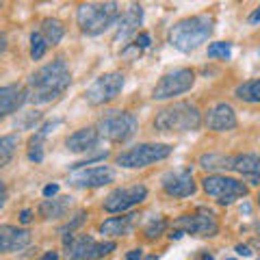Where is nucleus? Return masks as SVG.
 <instances>
[{
	"mask_svg": "<svg viewBox=\"0 0 260 260\" xmlns=\"http://www.w3.org/2000/svg\"><path fill=\"white\" fill-rule=\"evenodd\" d=\"M72 83L70 68L63 59H54L52 63L39 68L35 74L26 80V102L30 104H46L56 100L65 93V89Z\"/></svg>",
	"mask_w": 260,
	"mask_h": 260,
	"instance_id": "f257e3e1",
	"label": "nucleus"
},
{
	"mask_svg": "<svg viewBox=\"0 0 260 260\" xmlns=\"http://www.w3.org/2000/svg\"><path fill=\"white\" fill-rule=\"evenodd\" d=\"M213 26H215V20L210 15L184 18L169 28V44L180 52H193L202 44L208 42V37L213 35Z\"/></svg>",
	"mask_w": 260,
	"mask_h": 260,
	"instance_id": "f03ea898",
	"label": "nucleus"
},
{
	"mask_svg": "<svg viewBox=\"0 0 260 260\" xmlns=\"http://www.w3.org/2000/svg\"><path fill=\"white\" fill-rule=\"evenodd\" d=\"M202 126V113L191 102H176L162 109L154 117V128L158 133H193Z\"/></svg>",
	"mask_w": 260,
	"mask_h": 260,
	"instance_id": "7ed1b4c3",
	"label": "nucleus"
},
{
	"mask_svg": "<svg viewBox=\"0 0 260 260\" xmlns=\"http://www.w3.org/2000/svg\"><path fill=\"white\" fill-rule=\"evenodd\" d=\"M119 20L117 3H85L78 7L76 22L87 35H100Z\"/></svg>",
	"mask_w": 260,
	"mask_h": 260,
	"instance_id": "20e7f679",
	"label": "nucleus"
},
{
	"mask_svg": "<svg viewBox=\"0 0 260 260\" xmlns=\"http://www.w3.org/2000/svg\"><path fill=\"white\" fill-rule=\"evenodd\" d=\"M139 119L128 111H111L98 121V135L100 139H109L113 143H124L137 133Z\"/></svg>",
	"mask_w": 260,
	"mask_h": 260,
	"instance_id": "39448f33",
	"label": "nucleus"
},
{
	"mask_svg": "<svg viewBox=\"0 0 260 260\" xmlns=\"http://www.w3.org/2000/svg\"><path fill=\"white\" fill-rule=\"evenodd\" d=\"M172 152L174 148L167 143H139L135 148H128L126 152L117 154L115 162L126 169H141V167L152 165V162L165 160Z\"/></svg>",
	"mask_w": 260,
	"mask_h": 260,
	"instance_id": "423d86ee",
	"label": "nucleus"
},
{
	"mask_svg": "<svg viewBox=\"0 0 260 260\" xmlns=\"http://www.w3.org/2000/svg\"><path fill=\"white\" fill-rule=\"evenodd\" d=\"M202 186H204V191L210 198H215L221 206H228L247 195V184H243L237 178L221 176V174L206 176L204 180H202Z\"/></svg>",
	"mask_w": 260,
	"mask_h": 260,
	"instance_id": "0eeeda50",
	"label": "nucleus"
},
{
	"mask_svg": "<svg viewBox=\"0 0 260 260\" xmlns=\"http://www.w3.org/2000/svg\"><path fill=\"white\" fill-rule=\"evenodd\" d=\"M121 89H124V74L109 72V74H102L100 78H95L93 83L87 87L85 100H87V104H91V107H102V104L115 100Z\"/></svg>",
	"mask_w": 260,
	"mask_h": 260,
	"instance_id": "6e6552de",
	"label": "nucleus"
},
{
	"mask_svg": "<svg viewBox=\"0 0 260 260\" xmlns=\"http://www.w3.org/2000/svg\"><path fill=\"white\" fill-rule=\"evenodd\" d=\"M193 85H195L193 70L178 68V70L169 72V74H165L158 80L156 87H154V91H152V98H154V100H169V98L186 93Z\"/></svg>",
	"mask_w": 260,
	"mask_h": 260,
	"instance_id": "1a4fd4ad",
	"label": "nucleus"
},
{
	"mask_svg": "<svg viewBox=\"0 0 260 260\" xmlns=\"http://www.w3.org/2000/svg\"><path fill=\"white\" fill-rule=\"evenodd\" d=\"M145 198H148V186L145 184L119 186V189H113L107 195V200H104V210H107V213H126L128 208L141 204Z\"/></svg>",
	"mask_w": 260,
	"mask_h": 260,
	"instance_id": "9d476101",
	"label": "nucleus"
},
{
	"mask_svg": "<svg viewBox=\"0 0 260 260\" xmlns=\"http://www.w3.org/2000/svg\"><path fill=\"white\" fill-rule=\"evenodd\" d=\"M174 225L178 230H182L186 234H195V237H215L219 232V223L215 215L210 213H198V215H184V217H178Z\"/></svg>",
	"mask_w": 260,
	"mask_h": 260,
	"instance_id": "9b49d317",
	"label": "nucleus"
},
{
	"mask_svg": "<svg viewBox=\"0 0 260 260\" xmlns=\"http://www.w3.org/2000/svg\"><path fill=\"white\" fill-rule=\"evenodd\" d=\"M162 191L172 198H189L195 193V180L191 169H172L160 178Z\"/></svg>",
	"mask_w": 260,
	"mask_h": 260,
	"instance_id": "f8f14e48",
	"label": "nucleus"
},
{
	"mask_svg": "<svg viewBox=\"0 0 260 260\" xmlns=\"http://www.w3.org/2000/svg\"><path fill=\"white\" fill-rule=\"evenodd\" d=\"M115 180V172L107 165H98V167H87L74 172L70 176V184L78 186V189H95V186H104Z\"/></svg>",
	"mask_w": 260,
	"mask_h": 260,
	"instance_id": "ddd939ff",
	"label": "nucleus"
},
{
	"mask_svg": "<svg viewBox=\"0 0 260 260\" xmlns=\"http://www.w3.org/2000/svg\"><path fill=\"white\" fill-rule=\"evenodd\" d=\"M204 124L215 133H228V130L237 128V113L228 102H219L213 109H208L204 115Z\"/></svg>",
	"mask_w": 260,
	"mask_h": 260,
	"instance_id": "4468645a",
	"label": "nucleus"
},
{
	"mask_svg": "<svg viewBox=\"0 0 260 260\" xmlns=\"http://www.w3.org/2000/svg\"><path fill=\"white\" fill-rule=\"evenodd\" d=\"M30 245V232L15 225H0V254H13Z\"/></svg>",
	"mask_w": 260,
	"mask_h": 260,
	"instance_id": "2eb2a0df",
	"label": "nucleus"
},
{
	"mask_svg": "<svg viewBox=\"0 0 260 260\" xmlns=\"http://www.w3.org/2000/svg\"><path fill=\"white\" fill-rule=\"evenodd\" d=\"M22 104H26V87L22 85L0 87V119L18 113Z\"/></svg>",
	"mask_w": 260,
	"mask_h": 260,
	"instance_id": "dca6fc26",
	"label": "nucleus"
},
{
	"mask_svg": "<svg viewBox=\"0 0 260 260\" xmlns=\"http://www.w3.org/2000/svg\"><path fill=\"white\" fill-rule=\"evenodd\" d=\"M95 247L98 243L91 237L80 234L65 245V260H95Z\"/></svg>",
	"mask_w": 260,
	"mask_h": 260,
	"instance_id": "f3484780",
	"label": "nucleus"
},
{
	"mask_svg": "<svg viewBox=\"0 0 260 260\" xmlns=\"http://www.w3.org/2000/svg\"><path fill=\"white\" fill-rule=\"evenodd\" d=\"M98 141H100V135H98V130L93 128H80L76 133H72L68 139H65V145H68L70 152L74 154H83V152H89L93 150Z\"/></svg>",
	"mask_w": 260,
	"mask_h": 260,
	"instance_id": "a211bd4d",
	"label": "nucleus"
},
{
	"mask_svg": "<svg viewBox=\"0 0 260 260\" xmlns=\"http://www.w3.org/2000/svg\"><path fill=\"white\" fill-rule=\"evenodd\" d=\"M141 20H143V9L141 5H130V9L119 18V28L115 32V42L124 44L130 35H135L137 28L141 26Z\"/></svg>",
	"mask_w": 260,
	"mask_h": 260,
	"instance_id": "6ab92c4d",
	"label": "nucleus"
},
{
	"mask_svg": "<svg viewBox=\"0 0 260 260\" xmlns=\"http://www.w3.org/2000/svg\"><path fill=\"white\" fill-rule=\"evenodd\" d=\"M230 172L260 178V154H234L230 160Z\"/></svg>",
	"mask_w": 260,
	"mask_h": 260,
	"instance_id": "aec40b11",
	"label": "nucleus"
},
{
	"mask_svg": "<svg viewBox=\"0 0 260 260\" xmlns=\"http://www.w3.org/2000/svg\"><path fill=\"white\" fill-rule=\"evenodd\" d=\"M72 208V198H50L39 204V215L46 219H63Z\"/></svg>",
	"mask_w": 260,
	"mask_h": 260,
	"instance_id": "412c9836",
	"label": "nucleus"
},
{
	"mask_svg": "<svg viewBox=\"0 0 260 260\" xmlns=\"http://www.w3.org/2000/svg\"><path fill=\"white\" fill-rule=\"evenodd\" d=\"M133 217L135 215L111 217L100 223V232L107 234V237H126V234H130V230H133Z\"/></svg>",
	"mask_w": 260,
	"mask_h": 260,
	"instance_id": "4be33fe9",
	"label": "nucleus"
},
{
	"mask_svg": "<svg viewBox=\"0 0 260 260\" xmlns=\"http://www.w3.org/2000/svg\"><path fill=\"white\" fill-rule=\"evenodd\" d=\"M42 37L46 39V44L48 46H56L63 39V35H65V28H63V24L59 22V20H54V18H46L44 22H42Z\"/></svg>",
	"mask_w": 260,
	"mask_h": 260,
	"instance_id": "5701e85b",
	"label": "nucleus"
},
{
	"mask_svg": "<svg viewBox=\"0 0 260 260\" xmlns=\"http://www.w3.org/2000/svg\"><path fill=\"white\" fill-rule=\"evenodd\" d=\"M230 160L232 156H225V154H202L200 156V167L206 169V172H221V169H230Z\"/></svg>",
	"mask_w": 260,
	"mask_h": 260,
	"instance_id": "b1692460",
	"label": "nucleus"
},
{
	"mask_svg": "<svg viewBox=\"0 0 260 260\" xmlns=\"http://www.w3.org/2000/svg\"><path fill=\"white\" fill-rule=\"evenodd\" d=\"M234 95H237L239 100H243V102H249V104L260 102V78L247 80V83L239 85L237 89H234Z\"/></svg>",
	"mask_w": 260,
	"mask_h": 260,
	"instance_id": "393cba45",
	"label": "nucleus"
},
{
	"mask_svg": "<svg viewBox=\"0 0 260 260\" xmlns=\"http://www.w3.org/2000/svg\"><path fill=\"white\" fill-rule=\"evenodd\" d=\"M15 148H18V135H5L0 137V169L7 167L13 158Z\"/></svg>",
	"mask_w": 260,
	"mask_h": 260,
	"instance_id": "a878e982",
	"label": "nucleus"
},
{
	"mask_svg": "<svg viewBox=\"0 0 260 260\" xmlns=\"http://www.w3.org/2000/svg\"><path fill=\"white\" fill-rule=\"evenodd\" d=\"M46 50H48V44H46V39L42 37V32H32L30 35V59L32 61L44 59Z\"/></svg>",
	"mask_w": 260,
	"mask_h": 260,
	"instance_id": "bb28decb",
	"label": "nucleus"
},
{
	"mask_svg": "<svg viewBox=\"0 0 260 260\" xmlns=\"http://www.w3.org/2000/svg\"><path fill=\"white\" fill-rule=\"evenodd\" d=\"M210 59H230L232 56V44L230 42H215L208 46Z\"/></svg>",
	"mask_w": 260,
	"mask_h": 260,
	"instance_id": "cd10ccee",
	"label": "nucleus"
},
{
	"mask_svg": "<svg viewBox=\"0 0 260 260\" xmlns=\"http://www.w3.org/2000/svg\"><path fill=\"white\" fill-rule=\"evenodd\" d=\"M39 119H42V113H39V111L22 113V117H20V119H15V128H20V130L35 128V124H39Z\"/></svg>",
	"mask_w": 260,
	"mask_h": 260,
	"instance_id": "c85d7f7f",
	"label": "nucleus"
},
{
	"mask_svg": "<svg viewBox=\"0 0 260 260\" xmlns=\"http://www.w3.org/2000/svg\"><path fill=\"white\" fill-rule=\"evenodd\" d=\"M165 225H167V221H165L162 217L152 219V221L145 225V237H148V239H156V237H160L162 230H165Z\"/></svg>",
	"mask_w": 260,
	"mask_h": 260,
	"instance_id": "c756f323",
	"label": "nucleus"
},
{
	"mask_svg": "<svg viewBox=\"0 0 260 260\" xmlns=\"http://www.w3.org/2000/svg\"><path fill=\"white\" fill-rule=\"evenodd\" d=\"M85 219H87V213H85V210H80V213H78L74 219H72V221H70L68 225H63V228H61V232H63V234H68V232L72 234V232H74L80 223H85Z\"/></svg>",
	"mask_w": 260,
	"mask_h": 260,
	"instance_id": "7c9ffc66",
	"label": "nucleus"
},
{
	"mask_svg": "<svg viewBox=\"0 0 260 260\" xmlns=\"http://www.w3.org/2000/svg\"><path fill=\"white\" fill-rule=\"evenodd\" d=\"M148 46H150V35H148V32H139L135 48H137V50H143V48H148Z\"/></svg>",
	"mask_w": 260,
	"mask_h": 260,
	"instance_id": "2f4dec72",
	"label": "nucleus"
},
{
	"mask_svg": "<svg viewBox=\"0 0 260 260\" xmlns=\"http://www.w3.org/2000/svg\"><path fill=\"white\" fill-rule=\"evenodd\" d=\"M28 158L32 162H42L44 160V148H30L28 150Z\"/></svg>",
	"mask_w": 260,
	"mask_h": 260,
	"instance_id": "473e14b6",
	"label": "nucleus"
},
{
	"mask_svg": "<svg viewBox=\"0 0 260 260\" xmlns=\"http://www.w3.org/2000/svg\"><path fill=\"white\" fill-rule=\"evenodd\" d=\"M56 193H59V184H46V186H44V198H46V200L54 198Z\"/></svg>",
	"mask_w": 260,
	"mask_h": 260,
	"instance_id": "72a5a7b5",
	"label": "nucleus"
},
{
	"mask_svg": "<svg viewBox=\"0 0 260 260\" xmlns=\"http://www.w3.org/2000/svg\"><path fill=\"white\" fill-rule=\"evenodd\" d=\"M30 219H32V210H28V208H24L22 213H20V223H30Z\"/></svg>",
	"mask_w": 260,
	"mask_h": 260,
	"instance_id": "f704fd0d",
	"label": "nucleus"
},
{
	"mask_svg": "<svg viewBox=\"0 0 260 260\" xmlns=\"http://www.w3.org/2000/svg\"><path fill=\"white\" fill-rule=\"evenodd\" d=\"M143 256V249H130L126 254V260H141Z\"/></svg>",
	"mask_w": 260,
	"mask_h": 260,
	"instance_id": "c9c22d12",
	"label": "nucleus"
},
{
	"mask_svg": "<svg viewBox=\"0 0 260 260\" xmlns=\"http://www.w3.org/2000/svg\"><path fill=\"white\" fill-rule=\"evenodd\" d=\"M247 22H249V24H258V22H260V7H256V9H254V11H251V13H249V18H247Z\"/></svg>",
	"mask_w": 260,
	"mask_h": 260,
	"instance_id": "e433bc0d",
	"label": "nucleus"
},
{
	"mask_svg": "<svg viewBox=\"0 0 260 260\" xmlns=\"http://www.w3.org/2000/svg\"><path fill=\"white\" fill-rule=\"evenodd\" d=\"M5 202H7V186L3 180H0V208L5 206Z\"/></svg>",
	"mask_w": 260,
	"mask_h": 260,
	"instance_id": "4c0bfd02",
	"label": "nucleus"
},
{
	"mask_svg": "<svg viewBox=\"0 0 260 260\" xmlns=\"http://www.w3.org/2000/svg\"><path fill=\"white\" fill-rule=\"evenodd\" d=\"M7 44H9V39H7V35L3 30H0V54H5V50H7Z\"/></svg>",
	"mask_w": 260,
	"mask_h": 260,
	"instance_id": "58836bf2",
	"label": "nucleus"
},
{
	"mask_svg": "<svg viewBox=\"0 0 260 260\" xmlns=\"http://www.w3.org/2000/svg\"><path fill=\"white\" fill-rule=\"evenodd\" d=\"M237 254H241V256H251V249H249L247 245H237Z\"/></svg>",
	"mask_w": 260,
	"mask_h": 260,
	"instance_id": "ea45409f",
	"label": "nucleus"
},
{
	"mask_svg": "<svg viewBox=\"0 0 260 260\" xmlns=\"http://www.w3.org/2000/svg\"><path fill=\"white\" fill-rule=\"evenodd\" d=\"M39 260H59V254H56V251H46Z\"/></svg>",
	"mask_w": 260,
	"mask_h": 260,
	"instance_id": "a19ab883",
	"label": "nucleus"
},
{
	"mask_svg": "<svg viewBox=\"0 0 260 260\" xmlns=\"http://www.w3.org/2000/svg\"><path fill=\"white\" fill-rule=\"evenodd\" d=\"M182 234H184V232H182V230H176V232H174V234H172V239H180V237H182Z\"/></svg>",
	"mask_w": 260,
	"mask_h": 260,
	"instance_id": "79ce46f5",
	"label": "nucleus"
},
{
	"mask_svg": "<svg viewBox=\"0 0 260 260\" xmlns=\"http://www.w3.org/2000/svg\"><path fill=\"white\" fill-rule=\"evenodd\" d=\"M143 260H156V256H148V258H143Z\"/></svg>",
	"mask_w": 260,
	"mask_h": 260,
	"instance_id": "37998d69",
	"label": "nucleus"
},
{
	"mask_svg": "<svg viewBox=\"0 0 260 260\" xmlns=\"http://www.w3.org/2000/svg\"><path fill=\"white\" fill-rule=\"evenodd\" d=\"M258 204H260V193H258Z\"/></svg>",
	"mask_w": 260,
	"mask_h": 260,
	"instance_id": "c03bdc74",
	"label": "nucleus"
},
{
	"mask_svg": "<svg viewBox=\"0 0 260 260\" xmlns=\"http://www.w3.org/2000/svg\"><path fill=\"white\" fill-rule=\"evenodd\" d=\"M258 232H260V223H258Z\"/></svg>",
	"mask_w": 260,
	"mask_h": 260,
	"instance_id": "a18cd8bd",
	"label": "nucleus"
}]
</instances>
